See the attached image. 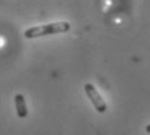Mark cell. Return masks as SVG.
I'll use <instances>...</instances> for the list:
<instances>
[{
	"label": "cell",
	"mask_w": 150,
	"mask_h": 135,
	"mask_svg": "<svg viewBox=\"0 0 150 135\" xmlns=\"http://www.w3.org/2000/svg\"><path fill=\"white\" fill-rule=\"evenodd\" d=\"M83 91H85L86 96L89 97V100L91 101V104H93V107L96 108L98 113H105L107 111V104H106L105 99L102 97V95L98 92L96 86L91 85V83H86L83 86Z\"/></svg>",
	"instance_id": "obj_2"
},
{
	"label": "cell",
	"mask_w": 150,
	"mask_h": 135,
	"mask_svg": "<svg viewBox=\"0 0 150 135\" xmlns=\"http://www.w3.org/2000/svg\"><path fill=\"white\" fill-rule=\"evenodd\" d=\"M71 30V24L67 21H57L50 22V24L33 26L25 31V38L26 39H35L46 35H52V34H63Z\"/></svg>",
	"instance_id": "obj_1"
},
{
	"label": "cell",
	"mask_w": 150,
	"mask_h": 135,
	"mask_svg": "<svg viewBox=\"0 0 150 135\" xmlns=\"http://www.w3.org/2000/svg\"><path fill=\"white\" fill-rule=\"evenodd\" d=\"M14 105H16V113L18 118H25L28 116V105L24 95L17 94L14 96Z\"/></svg>",
	"instance_id": "obj_3"
},
{
	"label": "cell",
	"mask_w": 150,
	"mask_h": 135,
	"mask_svg": "<svg viewBox=\"0 0 150 135\" xmlns=\"http://www.w3.org/2000/svg\"><path fill=\"white\" fill-rule=\"evenodd\" d=\"M145 130H146V133H149V134H150V123H149V125H146Z\"/></svg>",
	"instance_id": "obj_4"
}]
</instances>
